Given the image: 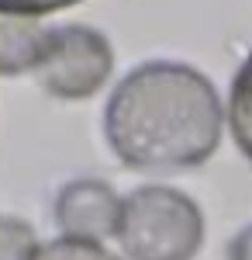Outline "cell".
<instances>
[{
	"label": "cell",
	"instance_id": "1",
	"mask_svg": "<svg viewBox=\"0 0 252 260\" xmlns=\"http://www.w3.org/2000/svg\"><path fill=\"white\" fill-rule=\"evenodd\" d=\"M221 98L187 62H142L104 108V136L132 170H187L211 160L221 142Z\"/></svg>",
	"mask_w": 252,
	"mask_h": 260
},
{
	"label": "cell",
	"instance_id": "2",
	"mask_svg": "<svg viewBox=\"0 0 252 260\" xmlns=\"http://www.w3.org/2000/svg\"><path fill=\"white\" fill-rule=\"evenodd\" d=\"M114 236L128 260H194L204 243V215L183 191L149 184L121 201Z\"/></svg>",
	"mask_w": 252,
	"mask_h": 260
},
{
	"label": "cell",
	"instance_id": "3",
	"mask_svg": "<svg viewBox=\"0 0 252 260\" xmlns=\"http://www.w3.org/2000/svg\"><path fill=\"white\" fill-rule=\"evenodd\" d=\"M111 70H114V49L97 28L59 24V28H52L49 49L35 66V77L56 98L83 101L94 98L107 83Z\"/></svg>",
	"mask_w": 252,
	"mask_h": 260
},
{
	"label": "cell",
	"instance_id": "4",
	"mask_svg": "<svg viewBox=\"0 0 252 260\" xmlns=\"http://www.w3.org/2000/svg\"><path fill=\"white\" fill-rule=\"evenodd\" d=\"M121 219V198L111 184L94 177H79L62 184L56 198V222L69 240L100 243L117 233Z\"/></svg>",
	"mask_w": 252,
	"mask_h": 260
},
{
	"label": "cell",
	"instance_id": "5",
	"mask_svg": "<svg viewBox=\"0 0 252 260\" xmlns=\"http://www.w3.org/2000/svg\"><path fill=\"white\" fill-rule=\"evenodd\" d=\"M52 39V28L35 21L31 14L0 11V77L35 73Z\"/></svg>",
	"mask_w": 252,
	"mask_h": 260
},
{
	"label": "cell",
	"instance_id": "6",
	"mask_svg": "<svg viewBox=\"0 0 252 260\" xmlns=\"http://www.w3.org/2000/svg\"><path fill=\"white\" fill-rule=\"evenodd\" d=\"M228 121H232L235 146L252 163V56L235 73L232 94H228Z\"/></svg>",
	"mask_w": 252,
	"mask_h": 260
},
{
	"label": "cell",
	"instance_id": "7",
	"mask_svg": "<svg viewBox=\"0 0 252 260\" xmlns=\"http://www.w3.org/2000/svg\"><path fill=\"white\" fill-rule=\"evenodd\" d=\"M28 260H117L111 250H104L100 243H87V240H52L45 246H35V253Z\"/></svg>",
	"mask_w": 252,
	"mask_h": 260
},
{
	"label": "cell",
	"instance_id": "8",
	"mask_svg": "<svg viewBox=\"0 0 252 260\" xmlns=\"http://www.w3.org/2000/svg\"><path fill=\"white\" fill-rule=\"evenodd\" d=\"M35 229L21 219H0V260H28L35 253Z\"/></svg>",
	"mask_w": 252,
	"mask_h": 260
},
{
	"label": "cell",
	"instance_id": "9",
	"mask_svg": "<svg viewBox=\"0 0 252 260\" xmlns=\"http://www.w3.org/2000/svg\"><path fill=\"white\" fill-rule=\"evenodd\" d=\"M79 0H0V11H11V14H49V11H62V7H73Z\"/></svg>",
	"mask_w": 252,
	"mask_h": 260
},
{
	"label": "cell",
	"instance_id": "10",
	"mask_svg": "<svg viewBox=\"0 0 252 260\" xmlns=\"http://www.w3.org/2000/svg\"><path fill=\"white\" fill-rule=\"evenodd\" d=\"M228 260H252V225L238 229L228 240Z\"/></svg>",
	"mask_w": 252,
	"mask_h": 260
}]
</instances>
